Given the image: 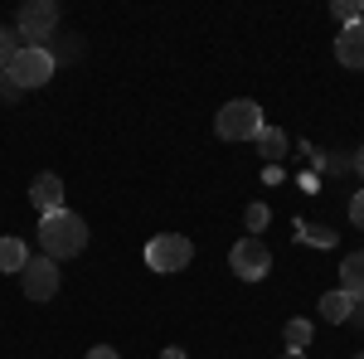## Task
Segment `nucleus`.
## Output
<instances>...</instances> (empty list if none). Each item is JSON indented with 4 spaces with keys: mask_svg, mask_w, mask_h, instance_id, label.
I'll list each match as a JSON object with an SVG mask.
<instances>
[{
    "mask_svg": "<svg viewBox=\"0 0 364 359\" xmlns=\"http://www.w3.org/2000/svg\"><path fill=\"white\" fill-rule=\"evenodd\" d=\"M277 359H301V350H287V355H277Z\"/></svg>",
    "mask_w": 364,
    "mask_h": 359,
    "instance_id": "nucleus-24",
    "label": "nucleus"
},
{
    "mask_svg": "<svg viewBox=\"0 0 364 359\" xmlns=\"http://www.w3.org/2000/svg\"><path fill=\"white\" fill-rule=\"evenodd\" d=\"M252 141H257V151H262V156H272V161L287 151V132H277V127H262Z\"/></svg>",
    "mask_w": 364,
    "mask_h": 359,
    "instance_id": "nucleus-13",
    "label": "nucleus"
},
{
    "mask_svg": "<svg viewBox=\"0 0 364 359\" xmlns=\"http://www.w3.org/2000/svg\"><path fill=\"white\" fill-rule=\"evenodd\" d=\"M355 359H364V355H355Z\"/></svg>",
    "mask_w": 364,
    "mask_h": 359,
    "instance_id": "nucleus-26",
    "label": "nucleus"
},
{
    "mask_svg": "<svg viewBox=\"0 0 364 359\" xmlns=\"http://www.w3.org/2000/svg\"><path fill=\"white\" fill-rule=\"evenodd\" d=\"M5 78H10L15 87H44L49 78H54V54H49V49H29V44H20V54L10 58Z\"/></svg>",
    "mask_w": 364,
    "mask_h": 359,
    "instance_id": "nucleus-5",
    "label": "nucleus"
},
{
    "mask_svg": "<svg viewBox=\"0 0 364 359\" xmlns=\"http://www.w3.org/2000/svg\"><path fill=\"white\" fill-rule=\"evenodd\" d=\"M336 58L345 68H364V20L360 25H345L336 39Z\"/></svg>",
    "mask_w": 364,
    "mask_h": 359,
    "instance_id": "nucleus-9",
    "label": "nucleus"
},
{
    "mask_svg": "<svg viewBox=\"0 0 364 359\" xmlns=\"http://www.w3.org/2000/svg\"><path fill=\"white\" fill-rule=\"evenodd\" d=\"M355 170H360V175H364V146H360V156H355Z\"/></svg>",
    "mask_w": 364,
    "mask_h": 359,
    "instance_id": "nucleus-23",
    "label": "nucleus"
},
{
    "mask_svg": "<svg viewBox=\"0 0 364 359\" xmlns=\"http://www.w3.org/2000/svg\"><path fill=\"white\" fill-rule=\"evenodd\" d=\"M301 238L316 243V248H331V243H336V233H331V228H301Z\"/></svg>",
    "mask_w": 364,
    "mask_h": 359,
    "instance_id": "nucleus-18",
    "label": "nucleus"
},
{
    "mask_svg": "<svg viewBox=\"0 0 364 359\" xmlns=\"http://www.w3.org/2000/svg\"><path fill=\"white\" fill-rule=\"evenodd\" d=\"M331 15H336L340 25H360L364 15H360V0H336V5H331Z\"/></svg>",
    "mask_w": 364,
    "mask_h": 359,
    "instance_id": "nucleus-16",
    "label": "nucleus"
},
{
    "mask_svg": "<svg viewBox=\"0 0 364 359\" xmlns=\"http://www.w3.org/2000/svg\"><path fill=\"white\" fill-rule=\"evenodd\" d=\"M25 262H29V248L20 243V238H0V272H25Z\"/></svg>",
    "mask_w": 364,
    "mask_h": 359,
    "instance_id": "nucleus-12",
    "label": "nucleus"
},
{
    "mask_svg": "<svg viewBox=\"0 0 364 359\" xmlns=\"http://www.w3.org/2000/svg\"><path fill=\"white\" fill-rule=\"evenodd\" d=\"M360 15H364V5H360Z\"/></svg>",
    "mask_w": 364,
    "mask_h": 359,
    "instance_id": "nucleus-25",
    "label": "nucleus"
},
{
    "mask_svg": "<svg viewBox=\"0 0 364 359\" xmlns=\"http://www.w3.org/2000/svg\"><path fill=\"white\" fill-rule=\"evenodd\" d=\"M15 92H20V87H15L10 78H5V73H0V97H15Z\"/></svg>",
    "mask_w": 364,
    "mask_h": 359,
    "instance_id": "nucleus-21",
    "label": "nucleus"
},
{
    "mask_svg": "<svg viewBox=\"0 0 364 359\" xmlns=\"http://www.w3.org/2000/svg\"><path fill=\"white\" fill-rule=\"evenodd\" d=\"M39 248L44 257H78L87 248V223L73 214V209H58V214H44L39 219Z\"/></svg>",
    "mask_w": 364,
    "mask_h": 359,
    "instance_id": "nucleus-1",
    "label": "nucleus"
},
{
    "mask_svg": "<svg viewBox=\"0 0 364 359\" xmlns=\"http://www.w3.org/2000/svg\"><path fill=\"white\" fill-rule=\"evenodd\" d=\"M340 291H345L350 301H364V252H350V257L340 262Z\"/></svg>",
    "mask_w": 364,
    "mask_h": 359,
    "instance_id": "nucleus-11",
    "label": "nucleus"
},
{
    "mask_svg": "<svg viewBox=\"0 0 364 359\" xmlns=\"http://www.w3.org/2000/svg\"><path fill=\"white\" fill-rule=\"evenodd\" d=\"M228 267H233V277H243V282H262V277L272 272V252H267L262 238H238L233 252H228Z\"/></svg>",
    "mask_w": 364,
    "mask_h": 359,
    "instance_id": "nucleus-6",
    "label": "nucleus"
},
{
    "mask_svg": "<svg viewBox=\"0 0 364 359\" xmlns=\"http://www.w3.org/2000/svg\"><path fill=\"white\" fill-rule=\"evenodd\" d=\"M58 29V5L54 0H25L15 15V34L29 39V49H44V39H54Z\"/></svg>",
    "mask_w": 364,
    "mask_h": 359,
    "instance_id": "nucleus-4",
    "label": "nucleus"
},
{
    "mask_svg": "<svg viewBox=\"0 0 364 359\" xmlns=\"http://www.w3.org/2000/svg\"><path fill=\"white\" fill-rule=\"evenodd\" d=\"M287 350H306L311 345V321H287Z\"/></svg>",
    "mask_w": 364,
    "mask_h": 359,
    "instance_id": "nucleus-14",
    "label": "nucleus"
},
{
    "mask_svg": "<svg viewBox=\"0 0 364 359\" xmlns=\"http://www.w3.org/2000/svg\"><path fill=\"white\" fill-rule=\"evenodd\" d=\"M20 286H25L29 301H49L58 291V262L54 257H29L25 272H20Z\"/></svg>",
    "mask_w": 364,
    "mask_h": 359,
    "instance_id": "nucleus-7",
    "label": "nucleus"
},
{
    "mask_svg": "<svg viewBox=\"0 0 364 359\" xmlns=\"http://www.w3.org/2000/svg\"><path fill=\"white\" fill-rule=\"evenodd\" d=\"M350 223H355V228L364 233V190L355 194V199H350Z\"/></svg>",
    "mask_w": 364,
    "mask_h": 359,
    "instance_id": "nucleus-19",
    "label": "nucleus"
},
{
    "mask_svg": "<svg viewBox=\"0 0 364 359\" xmlns=\"http://www.w3.org/2000/svg\"><path fill=\"white\" fill-rule=\"evenodd\" d=\"M161 359H185V350H166V355H161Z\"/></svg>",
    "mask_w": 364,
    "mask_h": 359,
    "instance_id": "nucleus-22",
    "label": "nucleus"
},
{
    "mask_svg": "<svg viewBox=\"0 0 364 359\" xmlns=\"http://www.w3.org/2000/svg\"><path fill=\"white\" fill-rule=\"evenodd\" d=\"M29 204L39 209V219H44V214H58V209H63V180H58L54 170L34 175V185H29Z\"/></svg>",
    "mask_w": 364,
    "mask_h": 359,
    "instance_id": "nucleus-8",
    "label": "nucleus"
},
{
    "mask_svg": "<svg viewBox=\"0 0 364 359\" xmlns=\"http://www.w3.org/2000/svg\"><path fill=\"white\" fill-rule=\"evenodd\" d=\"M262 228H267V209H262V204H252V209H248V238H257Z\"/></svg>",
    "mask_w": 364,
    "mask_h": 359,
    "instance_id": "nucleus-17",
    "label": "nucleus"
},
{
    "mask_svg": "<svg viewBox=\"0 0 364 359\" xmlns=\"http://www.w3.org/2000/svg\"><path fill=\"white\" fill-rule=\"evenodd\" d=\"M321 316H326L331 326H345V321H364L360 301H350L345 291H326V296H321Z\"/></svg>",
    "mask_w": 364,
    "mask_h": 359,
    "instance_id": "nucleus-10",
    "label": "nucleus"
},
{
    "mask_svg": "<svg viewBox=\"0 0 364 359\" xmlns=\"http://www.w3.org/2000/svg\"><path fill=\"white\" fill-rule=\"evenodd\" d=\"M87 359H122V355H117L112 345H92V350H87Z\"/></svg>",
    "mask_w": 364,
    "mask_h": 359,
    "instance_id": "nucleus-20",
    "label": "nucleus"
},
{
    "mask_svg": "<svg viewBox=\"0 0 364 359\" xmlns=\"http://www.w3.org/2000/svg\"><path fill=\"white\" fill-rule=\"evenodd\" d=\"M262 127H267V122H262V107H257L252 97H233V102H224L219 117H214V132L224 141H252Z\"/></svg>",
    "mask_w": 364,
    "mask_h": 359,
    "instance_id": "nucleus-2",
    "label": "nucleus"
},
{
    "mask_svg": "<svg viewBox=\"0 0 364 359\" xmlns=\"http://www.w3.org/2000/svg\"><path fill=\"white\" fill-rule=\"evenodd\" d=\"M15 39H20V34H15V29H5V25H0V73H5V68H10V58L20 54V44H15Z\"/></svg>",
    "mask_w": 364,
    "mask_h": 359,
    "instance_id": "nucleus-15",
    "label": "nucleus"
},
{
    "mask_svg": "<svg viewBox=\"0 0 364 359\" xmlns=\"http://www.w3.org/2000/svg\"><path fill=\"white\" fill-rule=\"evenodd\" d=\"M190 257H195V243H190L185 233H156V238L146 243V267H151V272H161V277L185 272V267H190Z\"/></svg>",
    "mask_w": 364,
    "mask_h": 359,
    "instance_id": "nucleus-3",
    "label": "nucleus"
}]
</instances>
